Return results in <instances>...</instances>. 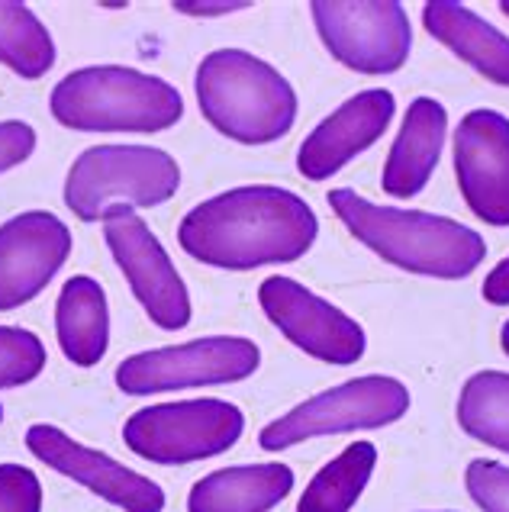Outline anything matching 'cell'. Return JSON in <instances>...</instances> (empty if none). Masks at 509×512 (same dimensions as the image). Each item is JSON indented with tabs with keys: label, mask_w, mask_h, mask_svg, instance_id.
Instances as JSON below:
<instances>
[{
	"label": "cell",
	"mask_w": 509,
	"mask_h": 512,
	"mask_svg": "<svg viewBox=\"0 0 509 512\" xmlns=\"http://www.w3.org/2000/svg\"><path fill=\"white\" fill-rule=\"evenodd\" d=\"M319 219L307 200L274 184L232 187L181 219L178 242L191 258L226 271L287 265L307 255Z\"/></svg>",
	"instance_id": "1"
},
{
	"label": "cell",
	"mask_w": 509,
	"mask_h": 512,
	"mask_svg": "<svg viewBox=\"0 0 509 512\" xmlns=\"http://www.w3.org/2000/svg\"><path fill=\"white\" fill-rule=\"evenodd\" d=\"M326 200L358 242H365L374 255L410 274L461 281L481 268V261L487 258L484 236L458 219L423 210L381 207L348 187L332 190Z\"/></svg>",
	"instance_id": "2"
},
{
	"label": "cell",
	"mask_w": 509,
	"mask_h": 512,
	"mask_svg": "<svg viewBox=\"0 0 509 512\" xmlns=\"http://www.w3.org/2000/svg\"><path fill=\"white\" fill-rule=\"evenodd\" d=\"M203 120L242 145H268L290 133L297 94L278 68L242 49H216L194 78Z\"/></svg>",
	"instance_id": "3"
},
{
	"label": "cell",
	"mask_w": 509,
	"mask_h": 512,
	"mask_svg": "<svg viewBox=\"0 0 509 512\" xmlns=\"http://www.w3.org/2000/svg\"><path fill=\"white\" fill-rule=\"evenodd\" d=\"M49 107L78 133H162L184 116L178 87L126 65L71 71L55 84Z\"/></svg>",
	"instance_id": "4"
},
{
	"label": "cell",
	"mask_w": 509,
	"mask_h": 512,
	"mask_svg": "<svg viewBox=\"0 0 509 512\" xmlns=\"http://www.w3.org/2000/svg\"><path fill=\"white\" fill-rule=\"evenodd\" d=\"M181 187V168L152 145H94L65 178V207L81 223H97L113 207H162Z\"/></svg>",
	"instance_id": "5"
},
{
	"label": "cell",
	"mask_w": 509,
	"mask_h": 512,
	"mask_svg": "<svg viewBox=\"0 0 509 512\" xmlns=\"http://www.w3.org/2000/svg\"><path fill=\"white\" fill-rule=\"evenodd\" d=\"M406 409H410V390L397 377H355L326 393H316L307 403L290 409L287 416L268 422L258 435V445L265 451H284L307 442V438L384 429L390 422L403 419Z\"/></svg>",
	"instance_id": "6"
},
{
	"label": "cell",
	"mask_w": 509,
	"mask_h": 512,
	"mask_svg": "<svg viewBox=\"0 0 509 512\" xmlns=\"http://www.w3.org/2000/svg\"><path fill=\"white\" fill-rule=\"evenodd\" d=\"M245 416L226 400L158 403L133 413L123 426V442L152 464H191L216 458L239 442Z\"/></svg>",
	"instance_id": "7"
},
{
	"label": "cell",
	"mask_w": 509,
	"mask_h": 512,
	"mask_svg": "<svg viewBox=\"0 0 509 512\" xmlns=\"http://www.w3.org/2000/svg\"><path fill=\"white\" fill-rule=\"evenodd\" d=\"M258 364L261 351L255 342L239 339V335H210V339L152 348L120 361L116 387L129 397L187 387H223L252 377Z\"/></svg>",
	"instance_id": "8"
},
{
	"label": "cell",
	"mask_w": 509,
	"mask_h": 512,
	"mask_svg": "<svg viewBox=\"0 0 509 512\" xmlns=\"http://www.w3.org/2000/svg\"><path fill=\"white\" fill-rule=\"evenodd\" d=\"M310 13L332 58L358 75H394L410 58L413 29L397 0H316Z\"/></svg>",
	"instance_id": "9"
},
{
	"label": "cell",
	"mask_w": 509,
	"mask_h": 512,
	"mask_svg": "<svg viewBox=\"0 0 509 512\" xmlns=\"http://www.w3.org/2000/svg\"><path fill=\"white\" fill-rule=\"evenodd\" d=\"M104 239L113 261L126 274L136 300L158 329L178 332L191 323V294L171 255L152 236L145 219L129 207H113L104 216Z\"/></svg>",
	"instance_id": "10"
},
{
	"label": "cell",
	"mask_w": 509,
	"mask_h": 512,
	"mask_svg": "<svg viewBox=\"0 0 509 512\" xmlns=\"http://www.w3.org/2000/svg\"><path fill=\"white\" fill-rule=\"evenodd\" d=\"M258 303L265 316L310 358L326 364H355L368 348L365 329L339 306L310 294L290 277H268L258 287Z\"/></svg>",
	"instance_id": "11"
},
{
	"label": "cell",
	"mask_w": 509,
	"mask_h": 512,
	"mask_svg": "<svg viewBox=\"0 0 509 512\" xmlns=\"http://www.w3.org/2000/svg\"><path fill=\"white\" fill-rule=\"evenodd\" d=\"M26 448L49 464L52 471L78 480L81 487L97 493L100 500L120 506L123 512H162L165 509V490L155 480L142 477L139 471H129L126 464L113 461L104 451H94L55 426H29L26 429Z\"/></svg>",
	"instance_id": "12"
},
{
	"label": "cell",
	"mask_w": 509,
	"mask_h": 512,
	"mask_svg": "<svg viewBox=\"0 0 509 512\" xmlns=\"http://www.w3.org/2000/svg\"><path fill=\"white\" fill-rule=\"evenodd\" d=\"M71 255V229L46 210L0 226V313L36 300Z\"/></svg>",
	"instance_id": "13"
},
{
	"label": "cell",
	"mask_w": 509,
	"mask_h": 512,
	"mask_svg": "<svg viewBox=\"0 0 509 512\" xmlns=\"http://www.w3.org/2000/svg\"><path fill=\"white\" fill-rule=\"evenodd\" d=\"M455 174L464 203L487 226H509V120L471 110L455 133Z\"/></svg>",
	"instance_id": "14"
},
{
	"label": "cell",
	"mask_w": 509,
	"mask_h": 512,
	"mask_svg": "<svg viewBox=\"0 0 509 512\" xmlns=\"http://www.w3.org/2000/svg\"><path fill=\"white\" fill-rule=\"evenodd\" d=\"M397 113V100L390 91H361L352 100L326 116L313 133L303 139L297 152V168L307 181H326L339 174L352 158L368 152L387 133Z\"/></svg>",
	"instance_id": "15"
},
{
	"label": "cell",
	"mask_w": 509,
	"mask_h": 512,
	"mask_svg": "<svg viewBox=\"0 0 509 512\" xmlns=\"http://www.w3.org/2000/svg\"><path fill=\"white\" fill-rule=\"evenodd\" d=\"M445 129H448V113L439 100L416 97L403 116L394 149L387 155V165L381 174L384 194L397 200H410L429 184L445 145Z\"/></svg>",
	"instance_id": "16"
},
{
	"label": "cell",
	"mask_w": 509,
	"mask_h": 512,
	"mask_svg": "<svg viewBox=\"0 0 509 512\" xmlns=\"http://www.w3.org/2000/svg\"><path fill=\"white\" fill-rule=\"evenodd\" d=\"M294 490L287 464H239L200 477L187 493V512H271Z\"/></svg>",
	"instance_id": "17"
},
{
	"label": "cell",
	"mask_w": 509,
	"mask_h": 512,
	"mask_svg": "<svg viewBox=\"0 0 509 512\" xmlns=\"http://www.w3.org/2000/svg\"><path fill=\"white\" fill-rule=\"evenodd\" d=\"M423 23L429 36L481 71L487 81L509 87V36H503L497 26H490L471 7L452 4V0L426 4Z\"/></svg>",
	"instance_id": "18"
},
{
	"label": "cell",
	"mask_w": 509,
	"mask_h": 512,
	"mask_svg": "<svg viewBox=\"0 0 509 512\" xmlns=\"http://www.w3.org/2000/svg\"><path fill=\"white\" fill-rule=\"evenodd\" d=\"M55 335L65 358L78 368H94L104 361L110 345L107 294L94 277L78 274L65 281L55 303Z\"/></svg>",
	"instance_id": "19"
},
{
	"label": "cell",
	"mask_w": 509,
	"mask_h": 512,
	"mask_svg": "<svg viewBox=\"0 0 509 512\" xmlns=\"http://www.w3.org/2000/svg\"><path fill=\"white\" fill-rule=\"evenodd\" d=\"M377 464V448L371 442L348 445L336 461L319 471L307 493L300 496L297 512H352L358 496L365 493Z\"/></svg>",
	"instance_id": "20"
},
{
	"label": "cell",
	"mask_w": 509,
	"mask_h": 512,
	"mask_svg": "<svg viewBox=\"0 0 509 512\" xmlns=\"http://www.w3.org/2000/svg\"><path fill=\"white\" fill-rule=\"evenodd\" d=\"M0 62L26 81L49 75L55 65V42L46 23L17 0H0Z\"/></svg>",
	"instance_id": "21"
},
{
	"label": "cell",
	"mask_w": 509,
	"mask_h": 512,
	"mask_svg": "<svg viewBox=\"0 0 509 512\" xmlns=\"http://www.w3.org/2000/svg\"><path fill=\"white\" fill-rule=\"evenodd\" d=\"M458 426L477 442L509 455V374L481 371L461 387Z\"/></svg>",
	"instance_id": "22"
},
{
	"label": "cell",
	"mask_w": 509,
	"mask_h": 512,
	"mask_svg": "<svg viewBox=\"0 0 509 512\" xmlns=\"http://www.w3.org/2000/svg\"><path fill=\"white\" fill-rule=\"evenodd\" d=\"M46 368V345L23 326H0V390L23 387Z\"/></svg>",
	"instance_id": "23"
},
{
	"label": "cell",
	"mask_w": 509,
	"mask_h": 512,
	"mask_svg": "<svg viewBox=\"0 0 509 512\" xmlns=\"http://www.w3.org/2000/svg\"><path fill=\"white\" fill-rule=\"evenodd\" d=\"M471 500L484 512H509V467L497 461H471L464 474Z\"/></svg>",
	"instance_id": "24"
},
{
	"label": "cell",
	"mask_w": 509,
	"mask_h": 512,
	"mask_svg": "<svg viewBox=\"0 0 509 512\" xmlns=\"http://www.w3.org/2000/svg\"><path fill=\"white\" fill-rule=\"evenodd\" d=\"M0 512H42V484L23 464H0Z\"/></svg>",
	"instance_id": "25"
},
{
	"label": "cell",
	"mask_w": 509,
	"mask_h": 512,
	"mask_svg": "<svg viewBox=\"0 0 509 512\" xmlns=\"http://www.w3.org/2000/svg\"><path fill=\"white\" fill-rule=\"evenodd\" d=\"M36 152V129L23 120L0 123V174L23 165Z\"/></svg>",
	"instance_id": "26"
},
{
	"label": "cell",
	"mask_w": 509,
	"mask_h": 512,
	"mask_svg": "<svg viewBox=\"0 0 509 512\" xmlns=\"http://www.w3.org/2000/svg\"><path fill=\"white\" fill-rule=\"evenodd\" d=\"M481 294L493 306H509V258H503L497 268L487 274Z\"/></svg>",
	"instance_id": "27"
},
{
	"label": "cell",
	"mask_w": 509,
	"mask_h": 512,
	"mask_svg": "<svg viewBox=\"0 0 509 512\" xmlns=\"http://www.w3.org/2000/svg\"><path fill=\"white\" fill-rule=\"evenodd\" d=\"M249 4H174L178 13H187V17H226V13L245 10Z\"/></svg>",
	"instance_id": "28"
},
{
	"label": "cell",
	"mask_w": 509,
	"mask_h": 512,
	"mask_svg": "<svg viewBox=\"0 0 509 512\" xmlns=\"http://www.w3.org/2000/svg\"><path fill=\"white\" fill-rule=\"evenodd\" d=\"M500 345H503V351H506V355H509V319H506V323H503V332H500Z\"/></svg>",
	"instance_id": "29"
},
{
	"label": "cell",
	"mask_w": 509,
	"mask_h": 512,
	"mask_svg": "<svg viewBox=\"0 0 509 512\" xmlns=\"http://www.w3.org/2000/svg\"><path fill=\"white\" fill-rule=\"evenodd\" d=\"M500 10L506 13V17H509V0H503V4H500Z\"/></svg>",
	"instance_id": "30"
}]
</instances>
